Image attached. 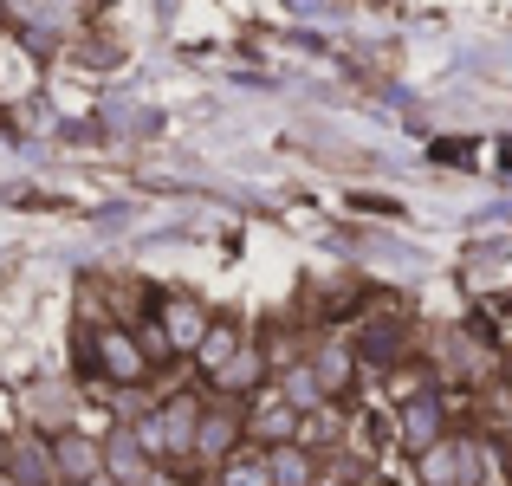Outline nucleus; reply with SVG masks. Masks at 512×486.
I'll return each mask as SVG.
<instances>
[{"instance_id": "obj_4", "label": "nucleus", "mask_w": 512, "mask_h": 486, "mask_svg": "<svg viewBox=\"0 0 512 486\" xmlns=\"http://www.w3.org/2000/svg\"><path fill=\"white\" fill-rule=\"evenodd\" d=\"M156 324H163V337H169L175 357H195L214 318H208V305L188 299V292H163V299H156Z\"/></svg>"}, {"instance_id": "obj_19", "label": "nucleus", "mask_w": 512, "mask_h": 486, "mask_svg": "<svg viewBox=\"0 0 512 486\" xmlns=\"http://www.w3.org/2000/svg\"><path fill=\"white\" fill-rule=\"evenodd\" d=\"M0 486H20V480H13V474H0Z\"/></svg>"}, {"instance_id": "obj_17", "label": "nucleus", "mask_w": 512, "mask_h": 486, "mask_svg": "<svg viewBox=\"0 0 512 486\" xmlns=\"http://www.w3.org/2000/svg\"><path fill=\"white\" fill-rule=\"evenodd\" d=\"M402 357V324H370L357 337V363H396Z\"/></svg>"}, {"instance_id": "obj_6", "label": "nucleus", "mask_w": 512, "mask_h": 486, "mask_svg": "<svg viewBox=\"0 0 512 486\" xmlns=\"http://www.w3.org/2000/svg\"><path fill=\"white\" fill-rule=\"evenodd\" d=\"M299 428H305V415L292 409L279 389H266V396L247 409V448H266V454H273V448H286V441H299Z\"/></svg>"}, {"instance_id": "obj_16", "label": "nucleus", "mask_w": 512, "mask_h": 486, "mask_svg": "<svg viewBox=\"0 0 512 486\" xmlns=\"http://www.w3.org/2000/svg\"><path fill=\"white\" fill-rule=\"evenodd\" d=\"M214 486H273V461H266V448H240L234 461L221 467Z\"/></svg>"}, {"instance_id": "obj_2", "label": "nucleus", "mask_w": 512, "mask_h": 486, "mask_svg": "<svg viewBox=\"0 0 512 486\" xmlns=\"http://www.w3.org/2000/svg\"><path fill=\"white\" fill-rule=\"evenodd\" d=\"M247 448V415L234 409V402H208V415H201V435H195V461H208L214 474H221L234 454Z\"/></svg>"}, {"instance_id": "obj_5", "label": "nucleus", "mask_w": 512, "mask_h": 486, "mask_svg": "<svg viewBox=\"0 0 512 486\" xmlns=\"http://www.w3.org/2000/svg\"><path fill=\"white\" fill-rule=\"evenodd\" d=\"M104 480H117V486H175L163 474V461H150V454L137 448V435H130V428L104 435Z\"/></svg>"}, {"instance_id": "obj_10", "label": "nucleus", "mask_w": 512, "mask_h": 486, "mask_svg": "<svg viewBox=\"0 0 512 486\" xmlns=\"http://www.w3.org/2000/svg\"><path fill=\"white\" fill-rule=\"evenodd\" d=\"M20 486H59V467H52V441L39 435H20L13 441V467H7Z\"/></svg>"}, {"instance_id": "obj_13", "label": "nucleus", "mask_w": 512, "mask_h": 486, "mask_svg": "<svg viewBox=\"0 0 512 486\" xmlns=\"http://www.w3.org/2000/svg\"><path fill=\"white\" fill-rule=\"evenodd\" d=\"M279 396H286L292 402V409H299V415H318V409H325V383H318V376H312V363H292V370H279Z\"/></svg>"}, {"instance_id": "obj_9", "label": "nucleus", "mask_w": 512, "mask_h": 486, "mask_svg": "<svg viewBox=\"0 0 512 486\" xmlns=\"http://www.w3.org/2000/svg\"><path fill=\"white\" fill-rule=\"evenodd\" d=\"M247 350V337H240V318H214L208 324V337H201V350H195V363H201V376H221L227 363Z\"/></svg>"}, {"instance_id": "obj_11", "label": "nucleus", "mask_w": 512, "mask_h": 486, "mask_svg": "<svg viewBox=\"0 0 512 486\" xmlns=\"http://www.w3.org/2000/svg\"><path fill=\"white\" fill-rule=\"evenodd\" d=\"M305 363H312V376L325 383V396H344L350 376H357V344H318Z\"/></svg>"}, {"instance_id": "obj_12", "label": "nucleus", "mask_w": 512, "mask_h": 486, "mask_svg": "<svg viewBox=\"0 0 512 486\" xmlns=\"http://www.w3.org/2000/svg\"><path fill=\"white\" fill-rule=\"evenodd\" d=\"M415 480L422 486H461V435H448V441L415 454Z\"/></svg>"}, {"instance_id": "obj_8", "label": "nucleus", "mask_w": 512, "mask_h": 486, "mask_svg": "<svg viewBox=\"0 0 512 486\" xmlns=\"http://www.w3.org/2000/svg\"><path fill=\"white\" fill-rule=\"evenodd\" d=\"M441 428H448V415H441V396H435V389H415L409 409H402V441H409V454H422V448H435V441H448Z\"/></svg>"}, {"instance_id": "obj_7", "label": "nucleus", "mask_w": 512, "mask_h": 486, "mask_svg": "<svg viewBox=\"0 0 512 486\" xmlns=\"http://www.w3.org/2000/svg\"><path fill=\"white\" fill-rule=\"evenodd\" d=\"M156 415H163V435H169V461H195V435H201L208 402L195 389H175L169 402H156Z\"/></svg>"}, {"instance_id": "obj_14", "label": "nucleus", "mask_w": 512, "mask_h": 486, "mask_svg": "<svg viewBox=\"0 0 512 486\" xmlns=\"http://www.w3.org/2000/svg\"><path fill=\"white\" fill-rule=\"evenodd\" d=\"M273 461V486H318V454L305 441H286V448L266 454Z\"/></svg>"}, {"instance_id": "obj_15", "label": "nucleus", "mask_w": 512, "mask_h": 486, "mask_svg": "<svg viewBox=\"0 0 512 486\" xmlns=\"http://www.w3.org/2000/svg\"><path fill=\"white\" fill-rule=\"evenodd\" d=\"M260 376H266V357H260V344H247L221 376H214V389H221V396H247V389H260Z\"/></svg>"}, {"instance_id": "obj_1", "label": "nucleus", "mask_w": 512, "mask_h": 486, "mask_svg": "<svg viewBox=\"0 0 512 486\" xmlns=\"http://www.w3.org/2000/svg\"><path fill=\"white\" fill-rule=\"evenodd\" d=\"M91 363L104 370V383L117 389H143L150 383V350H143V337L130 331V324H98V337H91Z\"/></svg>"}, {"instance_id": "obj_18", "label": "nucleus", "mask_w": 512, "mask_h": 486, "mask_svg": "<svg viewBox=\"0 0 512 486\" xmlns=\"http://www.w3.org/2000/svg\"><path fill=\"white\" fill-rule=\"evenodd\" d=\"M7 467H13V441L0 435V474H7Z\"/></svg>"}, {"instance_id": "obj_3", "label": "nucleus", "mask_w": 512, "mask_h": 486, "mask_svg": "<svg viewBox=\"0 0 512 486\" xmlns=\"http://www.w3.org/2000/svg\"><path fill=\"white\" fill-rule=\"evenodd\" d=\"M52 467H59V486H91L104 480V441L85 435V428H52Z\"/></svg>"}]
</instances>
